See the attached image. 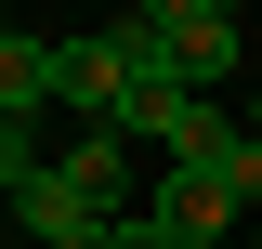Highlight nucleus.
<instances>
[{"mask_svg": "<svg viewBox=\"0 0 262 249\" xmlns=\"http://www.w3.org/2000/svg\"><path fill=\"white\" fill-rule=\"evenodd\" d=\"M249 144H262V92H249Z\"/></svg>", "mask_w": 262, "mask_h": 249, "instance_id": "obj_7", "label": "nucleus"}, {"mask_svg": "<svg viewBox=\"0 0 262 249\" xmlns=\"http://www.w3.org/2000/svg\"><path fill=\"white\" fill-rule=\"evenodd\" d=\"M53 184L79 197V210L131 223V144H118V131H92V144H66V157H53Z\"/></svg>", "mask_w": 262, "mask_h": 249, "instance_id": "obj_4", "label": "nucleus"}, {"mask_svg": "<svg viewBox=\"0 0 262 249\" xmlns=\"http://www.w3.org/2000/svg\"><path fill=\"white\" fill-rule=\"evenodd\" d=\"M158 79V53H144V27H105V39H66L53 53V105H79L92 131H118V105Z\"/></svg>", "mask_w": 262, "mask_h": 249, "instance_id": "obj_1", "label": "nucleus"}, {"mask_svg": "<svg viewBox=\"0 0 262 249\" xmlns=\"http://www.w3.org/2000/svg\"><path fill=\"white\" fill-rule=\"evenodd\" d=\"M118 249H184V236H158V223H144V210H131V223H118Z\"/></svg>", "mask_w": 262, "mask_h": 249, "instance_id": "obj_6", "label": "nucleus"}, {"mask_svg": "<svg viewBox=\"0 0 262 249\" xmlns=\"http://www.w3.org/2000/svg\"><path fill=\"white\" fill-rule=\"evenodd\" d=\"M0 39H13V13H0Z\"/></svg>", "mask_w": 262, "mask_h": 249, "instance_id": "obj_8", "label": "nucleus"}, {"mask_svg": "<svg viewBox=\"0 0 262 249\" xmlns=\"http://www.w3.org/2000/svg\"><path fill=\"white\" fill-rule=\"evenodd\" d=\"M131 27L158 53V79H184V92L236 79V0H158V13H131Z\"/></svg>", "mask_w": 262, "mask_h": 249, "instance_id": "obj_2", "label": "nucleus"}, {"mask_svg": "<svg viewBox=\"0 0 262 249\" xmlns=\"http://www.w3.org/2000/svg\"><path fill=\"white\" fill-rule=\"evenodd\" d=\"M249 249H262V223H249Z\"/></svg>", "mask_w": 262, "mask_h": 249, "instance_id": "obj_10", "label": "nucleus"}, {"mask_svg": "<svg viewBox=\"0 0 262 249\" xmlns=\"http://www.w3.org/2000/svg\"><path fill=\"white\" fill-rule=\"evenodd\" d=\"M0 144H13V118H0Z\"/></svg>", "mask_w": 262, "mask_h": 249, "instance_id": "obj_9", "label": "nucleus"}, {"mask_svg": "<svg viewBox=\"0 0 262 249\" xmlns=\"http://www.w3.org/2000/svg\"><path fill=\"white\" fill-rule=\"evenodd\" d=\"M144 223H158V236H184V249H249L262 197H236L223 171H158V197H144Z\"/></svg>", "mask_w": 262, "mask_h": 249, "instance_id": "obj_3", "label": "nucleus"}, {"mask_svg": "<svg viewBox=\"0 0 262 249\" xmlns=\"http://www.w3.org/2000/svg\"><path fill=\"white\" fill-rule=\"evenodd\" d=\"M53 53H66V39H27V27L0 39V118H13V131L53 105Z\"/></svg>", "mask_w": 262, "mask_h": 249, "instance_id": "obj_5", "label": "nucleus"}]
</instances>
